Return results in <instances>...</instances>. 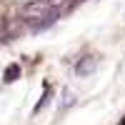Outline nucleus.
<instances>
[{"mask_svg": "<svg viewBox=\"0 0 125 125\" xmlns=\"http://www.w3.org/2000/svg\"><path fill=\"white\" fill-rule=\"evenodd\" d=\"M50 10H53V8H50V3H48V0H35V3H28V5L23 8V18H28V20L45 18Z\"/></svg>", "mask_w": 125, "mask_h": 125, "instance_id": "nucleus-1", "label": "nucleus"}, {"mask_svg": "<svg viewBox=\"0 0 125 125\" xmlns=\"http://www.w3.org/2000/svg\"><path fill=\"white\" fill-rule=\"evenodd\" d=\"M93 68H95V58H93V55H88L83 62H78V68H75V70H78V75H88Z\"/></svg>", "mask_w": 125, "mask_h": 125, "instance_id": "nucleus-2", "label": "nucleus"}, {"mask_svg": "<svg viewBox=\"0 0 125 125\" xmlns=\"http://www.w3.org/2000/svg\"><path fill=\"white\" fill-rule=\"evenodd\" d=\"M18 75H20V65H18V62H13V65L5 68V83H13Z\"/></svg>", "mask_w": 125, "mask_h": 125, "instance_id": "nucleus-3", "label": "nucleus"}, {"mask_svg": "<svg viewBox=\"0 0 125 125\" xmlns=\"http://www.w3.org/2000/svg\"><path fill=\"white\" fill-rule=\"evenodd\" d=\"M48 3H50V8H58V5L65 3V0H48Z\"/></svg>", "mask_w": 125, "mask_h": 125, "instance_id": "nucleus-4", "label": "nucleus"}]
</instances>
